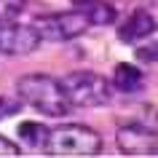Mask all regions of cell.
I'll return each mask as SVG.
<instances>
[{"instance_id":"obj_1","label":"cell","mask_w":158,"mask_h":158,"mask_svg":"<svg viewBox=\"0 0 158 158\" xmlns=\"http://www.w3.org/2000/svg\"><path fill=\"white\" fill-rule=\"evenodd\" d=\"M16 94L27 107L38 110V113H43L48 118H62L70 113V99L64 94V86H62V81L51 78V75L32 73V75L19 78Z\"/></svg>"},{"instance_id":"obj_2","label":"cell","mask_w":158,"mask_h":158,"mask_svg":"<svg viewBox=\"0 0 158 158\" xmlns=\"http://www.w3.org/2000/svg\"><path fill=\"white\" fill-rule=\"evenodd\" d=\"M62 86L70 99V107H102L113 97V83L91 70H75L64 75Z\"/></svg>"},{"instance_id":"obj_3","label":"cell","mask_w":158,"mask_h":158,"mask_svg":"<svg viewBox=\"0 0 158 158\" xmlns=\"http://www.w3.org/2000/svg\"><path fill=\"white\" fill-rule=\"evenodd\" d=\"M99 150L102 137L83 123H64L51 129L46 145L48 156H99Z\"/></svg>"},{"instance_id":"obj_4","label":"cell","mask_w":158,"mask_h":158,"mask_svg":"<svg viewBox=\"0 0 158 158\" xmlns=\"http://www.w3.org/2000/svg\"><path fill=\"white\" fill-rule=\"evenodd\" d=\"M35 32L40 35V40L48 43H64V40H75L91 27L89 16L83 11H62V14H46V16H38L32 22Z\"/></svg>"},{"instance_id":"obj_5","label":"cell","mask_w":158,"mask_h":158,"mask_svg":"<svg viewBox=\"0 0 158 158\" xmlns=\"http://www.w3.org/2000/svg\"><path fill=\"white\" fill-rule=\"evenodd\" d=\"M40 35L32 24H19L16 19L0 22V54L6 56H27L40 46Z\"/></svg>"},{"instance_id":"obj_6","label":"cell","mask_w":158,"mask_h":158,"mask_svg":"<svg viewBox=\"0 0 158 158\" xmlns=\"http://www.w3.org/2000/svg\"><path fill=\"white\" fill-rule=\"evenodd\" d=\"M115 145L123 156H158V129L129 121L118 129Z\"/></svg>"},{"instance_id":"obj_7","label":"cell","mask_w":158,"mask_h":158,"mask_svg":"<svg viewBox=\"0 0 158 158\" xmlns=\"http://www.w3.org/2000/svg\"><path fill=\"white\" fill-rule=\"evenodd\" d=\"M156 27L158 24H156V19L150 16V11L137 8L123 24L118 27V38L123 43H139V40H145V38H150L156 32Z\"/></svg>"},{"instance_id":"obj_8","label":"cell","mask_w":158,"mask_h":158,"mask_svg":"<svg viewBox=\"0 0 158 158\" xmlns=\"http://www.w3.org/2000/svg\"><path fill=\"white\" fill-rule=\"evenodd\" d=\"M75 8L83 11L86 16H89V22L97 27H107L115 22V6L110 3V0H73Z\"/></svg>"},{"instance_id":"obj_9","label":"cell","mask_w":158,"mask_h":158,"mask_svg":"<svg viewBox=\"0 0 158 158\" xmlns=\"http://www.w3.org/2000/svg\"><path fill=\"white\" fill-rule=\"evenodd\" d=\"M142 83H145V75H142V70L137 64H129V62L115 64L113 89H118V91H123V94H134V91L142 89Z\"/></svg>"},{"instance_id":"obj_10","label":"cell","mask_w":158,"mask_h":158,"mask_svg":"<svg viewBox=\"0 0 158 158\" xmlns=\"http://www.w3.org/2000/svg\"><path fill=\"white\" fill-rule=\"evenodd\" d=\"M48 134H51V129H46L43 123H35V121H24V123L19 126V137H22V142L30 145V148H35V150H46V145H48Z\"/></svg>"},{"instance_id":"obj_11","label":"cell","mask_w":158,"mask_h":158,"mask_svg":"<svg viewBox=\"0 0 158 158\" xmlns=\"http://www.w3.org/2000/svg\"><path fill=\"white\" fill-rule=\"evenodd\" d=\"M24 8H27V0H0V22L16 19Z\"/></svg>"},{"instance_id":"obj_12","label":"cell","mask_w":158,"mask_h":158,"mask_svg":"<svg viewBox=\"0 0 158 158\" xmlns=\"http://www.w3.org/2000/svg\"><path fill=\"white\" fill-rule=\"evenodd\" d=\"M0 156L16 158V156H22V148H19L16 142H11L8 137H0Z\"/></svg>"},{"instance_id":"obj_13","label":"cell","mask_w":158,"mask_h":158,"mask_svg":"<svg viewBox=\"0 0 158 158\" xmlns=\"http://www.w3.org/2000/svg\"><path fill=\"white\" fill-rule=\"evenodd\" d=\"M137 56H139L142 62H158V43H150V46L137 48Z\"/></svg>"},{"instance_id":"obj_14","label":"cell","mask_w":158,"mask_h":158,"mask_svg":"<svg viewBox=\"0 0 158 158\" xmlns=\"http://www.w3.org/2000/svg\"><path fill=\"white\" fill-rule=\"evenodd\" d=\"M11 113H14V107H11L6 99H0V121H3V118H8Z\"/></svg>"},{"instance_id":"obj_15","label":"cell","mask_w":158,"mask_h":158,"mask_svg":"<svg viewBox=\"0 0 158 158\" xmlns=\"http://www.w3.org/2000/svg\"><path fill=\"white\" fill-rule=\"evenodd\" d=\"M139 3H142V6H156L158 0H139Z\"/></svg>"}]
</instances>
